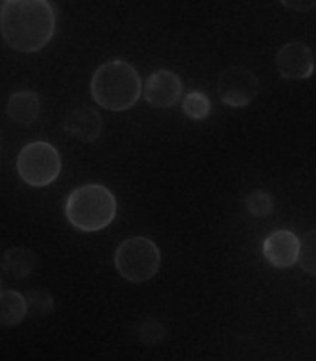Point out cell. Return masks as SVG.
Returning a JSON list of instances; mask_svg holds the SVG:
<instances>
[{"mask_svg":"<svg viewBox=\"0 0 316 361\" xmlns=\"http://www.w3.org/2000/svg\"><path fill=\"white\" fill-rule=\"evenodd\" d=\"M143 82L134 65L113 60L100 65L91 78L94 102L109 111H126L141 99Z\"/></svg>","mask_w":316,"mask_h":361,"instance_id":"obj_2","label":"cell"},{"mask_svg":"<svg viewBox=\"0 0 316 361\" xmlns=\"http://www.w3.org/2000/svg\"><path fill=\"white\" fill-rule=\"evenodd\" d=\"M143 93L146 102L153 108H172L182 99L183 82L172 71L159 69L146 78L143 85Z\"/></svg>","mask_w":316,"mask_h":361,"instance_id":"obj_8","label":"cell"},{"mask_svg":"<svg viewBox=\"0 0 316 361\" xmlns=\"http://www.w3.org/2000/svg\"><path fill=\"white\" fill-rule=\"evenodd\" d=\"M115 267L124 280L143 283L152 280L161 267V252L148 238H129L115 250Z\"/></svg>","mask_w":316,"mask_h":361,"instance_id":"obj_4","label":"cell"},{"mask_svg":"<svg viewBox=\"0 0 316 361\" xmlns=\"http://www.w3.org/2000/svg\"><path fill=\"white\" fill-rule=\"evenodd\" d=\"M4 2H6V0H0V6H2V4H4Z\"/></svg>","mask_w":316,"mask_h":361,"instance_id":"obj_20","label":"cell"},{"mask_svg":"<svg viewBox=\"0 0 316 361\" xmlns=\"http://www.w3.org/2000/svg\"><path fill=\"white\" fill-rule=\"evenodd\" d=\"M56 34V10L50 0H6L0 6V35L10 49L34 54Z\"/></svg>","mask_w":316,"mask_h":361,"instance_id":"obj_1","label":"cell"},{"mask_svg":"<svg viewBox=\"0 0 316 361\" xmlns=\"http://www.w3.org/2000/svg\"><path fill=\"white\" fill-rule=\"evenodd\" d=\"M244 204H246L248 213L253 217H267L274 208V198L267 191H253L248 195Z\"/></svg>","mask_w":316,"mask_h":361,"instance_id":"obj_17","label":"cell"},{"mask_svg":"<svg viewBox=\"0 0 316 361\" xmlns=\"http://www.w3.org/2000/svg\"><path fill=\"white\" fill-rule=\"evenodd\" d=\"M39 94L34 93V91H17V93L11 94L10 100H8V106H6L8 119L11 123L23 124V126L35 123L37 117H39Z\"/></svg>","mask_w":316,"mask_h":361,"instance_id":"obj_11","label":"cell"},{"mask_svg":"<svg viewBox=\"0 0 316 361\" xmlns=\"http://www.w3.org/2000/svg\"><path fill=\"white\" fill-rule=\"evenodd\" d=\"M217 91L226 106L244 108L259 93V78L248 67H229L218 76Z\"/></svg>","mask_w":316,"mask_h":361,"instance_id":"obj_6","label":"cell"},{"mask_svg":"<svg viewBox=\"0 0 316 361\" xmlns=\"http://www.w3.org/2000/svg\"><path fill=\"white\" fill-rule=\"evenodd\" d=\"M102 128H104V123L99 111L93 108H85V106L70 109L63 119L65 134L78 139L82 143H94L102 134Z\"/></svg>","mask_w":316,"mask_h":361,"instance_id":"obj_10","label":"cell"},{"mask_svg":"<svg viewBox=\"0 0 316 361\" xmlns=\"http://www.w3.org/2000/svg\"><path fill=\"white\" fill-rule=\"evenodd\" d=\"M28 315V302L19 291L0 293V324L2 326H17Z\"/></svg>","mask_w":316,"mask_h":361,"instance_id":"obj_13","label":"cell"},{"mask_svg":"<svg viewBox=\"0 0 316 361\" xmlns=\"http://www.w3.org/2000/svg\"><path fill=\"white\" fill-rule=\"evenodd\" d=\"M65 215L80 232H100L117 217V200L106 185H80L67 197Z\"/></svg>","mask_w":316,"mask_h":361,"instance_id":"obj_3","label":"cell"},{"mask_svg":"<svg viewBox=\"0 0 316 361\" xmlns=\"http://www.w3.org/2000/svg\"><path fill=\"white\" fill-rule=\"evenodd\" d=\"M0 286H2V283H0ZM0 293H2V291H0Z\"/></svg>","mask_w":316,"mask_h":361,"instance_id":"obj_21","label":"cell"},{"mask_svg":"<svg viewBox=\"0 0 316 361\" xmlns=\"http://www.w3.org/2000/svg\"><path fill=\"white\" fill-rule=\"evenodd\" d=\"M26 302H28V313L32 317H37V319L49 317L56 307L54 298L45 289H34V291H30L28 297H26Z\"/></svg>","mask_w":316,"mask_h":361,"instance_id":"obj_16","label":"cell"},{"mask_svg":"<svg viewBox=\"0 0 316 361\" xmlns=\"http://www.w3.org/2000/svg\"><path fill=\"white\" fill-rule=\"evenodd\" d=\"M283 4V8L291 11H296V13H307L316 8V0H279Z\"/></svg>","mask_w":316,"mask_h":361,"instance_id":"obj_19","label":"cell"},{"mask_svg":"<svg viewBox=\"0 0 316 361\" xmlns=\"http://www.w3.org/2000/svg\"><path fill=\"white\" fill-rule=\"evenodd\" d=\"M183 114L193 121L208 119L211 114V100L202 91H191L183 99Z\"/></svg>","mask_w":316,"mask_h":361,"instance_id":"obj_14","label":"cell"},{"mask_svg":"<svg viewBox=\"0 0 316 361\" xmlns=\"http://www.w3.org/2000/svg\"><path fill=\"white\" fill-rule=\"evenodd\" d=\"M263 256L272 267H292L300 257V238L291 230H276L263 243Z\"/></svg>","mask_w":316,"mask_h":361,"instance_id":"obj_9","label":"cell"},{"mask_svg":"<svg viewBox=\"0 0 316 361\" xmlns=\"http://www.w3.org/2000/svg\"><path fill=\"white\" fill-rule=\"evenodd\" d=\"M163 336H165V330L159 322L148 321V322H144L143 326H141V339H143L144 343H148V345L158 343L159 339H163Z\"/></svg>","mask_w":316,"mask_h":361,"instance_id":"obj_18","label":"cell"},{"mask_svg":"<svg viewBox=\"0 0 316 361\" xmlns=\"http://www.w3.org/2000/svg\"><path fill=\"white\" fill-rule=\"evenodd\" d=\"M276 67L282 78L307 80L311 78L312 73H315V54L305 43L291 41L277 50Z\"/></svg>","mask_w":316,"mask_h":361,"instance_id":"obj_7","label":"cell"},{"mask_svg":"<svg viewBox=\"0 0 316 361\" xmlns=\"http://www.w3.org/2000/svg\"><path fill=\"white\" fill-rule=\"evenodd\" d=\"M17 173L30 188H46L61 173L60 152L46 141L28 143L17 156Z\"/></svg>","mask_w":316,"mask_h":361,"instance_id":"obj_5","label":"cell"},{"mask_svg":"<svg viewBox=\"0 0 316 361\" xmlns=\"http://www.w3.org/2000/svg\"><path fill=\"white\" fill-rule=\"evenodd\" d=\"M37 265V256L30 248L13 247L8 248L2 256V271L13 278H26L34 272Z\"/></svg>","mask_w":316,"mask_h":361,"instance_id":"obj_12","label":"cell"},{"mask_svg":"<svg viewBox=\"0 0 316 361\" xmlns=\"http://www.w3.org/2000/svg\"><path fill=\"white\" fill-rule=\"evenodd\" d=\"M301 271L316 276V230L307 232L300 239V257H298Z\"/></svg>","mask_w":316,"mask_h":361,"instance_id":"obj_15","label":"cell"}]
</instances>
